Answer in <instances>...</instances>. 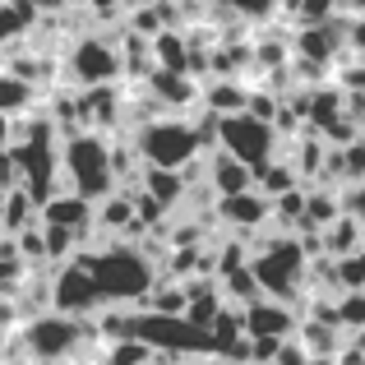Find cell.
Returning <instances> with one entry per match:
<instances>
[{
	"mask_svg": "<svg viewBox=\"0 0 365 365\" xmlns=\"http://www.w3.org/2000/svg\"><path fill=\"white\" fill-rule=\"evenodd\" d=\"M19 338H24V356L46 361V365H65L74 356V347L83 342V319L61 314V310H42V314L24 319Z\"/></svg>",
	"mask_w": 365,
	"mask_h": 365,
	"instance_id": "5b68a950",
	"label": "cell"
},
{
	"mask_svg": "<svg viewBox=\"0 0 365 365\" xmlns=\"http://www.w3.org/2000/svg\"><path fill=\"white\" fill-rule=\"evenodd\" d=\"M33 107V83L14 79V74L0 70V116H19V111Z\"/></svg>",
	"mask_w": 365,
	"mask_h": 365,
	"instance_id": "44dd1931",
	"label": "cell"
},
{
	"mask_svg": "<svg viewBox=\"0 0 365 365\" xmlns=\"http://www.w3.org/2000/svg\"><path fill=\"white\" fill-rule=\"evenodd\" d=\"M51 310L74 314V319H88V314L102 310L98 282H93V273H88L83 259L70 255L65 264H56V273H51Z\"/></svg>",
	"mask_w": 365,
	"mask_h": 365,
	"instance_id": "ba28073f",
	"label": "cell"
},
{
	"mask_svg": "<svg viewBox=\"0 0 365 365\" xmlns=\"http://www.w3.org/2000/svg\"><path fill=\"white\" fill-rule=\"evenodd\" d=\"M347 342H351V347H356L361 356H365V324H361V329H351V333H347Z\"/></svg>",
	"mask_w": 365,
	"mask_h": 365,
	"instance_id": "1f68e13d",
	"label": "cell"
},
{
	"mask_svg": "<svg viewBox=\"0 0 365 365\" xmlns=\"http://www.w3.org/2000/svg\"><path fill=\"white\" fill-rule=\"evenodd\" d=\"M74 79V88H98V83H120V51L116 42H107L102 33H88L70 46L65 56V83Z\"/></svg>",
	"mask_w": 365,
	"mask_h": 365,
	"instance_id": "52a82bcc",
	"label": "cell"
},
{
	"mask_svg": "<svg viewBox=\"0 0 365 365\" xmlns=\"http://www.w3.org/2000/svg\"><path fill=\"white\" fill-rule=\"evenodd\" d=\"M139 310H158V314H180L185 310V287H180V277H167L158 273V282L148 287V296H143Z\"/></svg>",
	"mask_w": 365,
	"mask_h": 365,
	"instance_id": "ac0fdd59",
	"label": "cell"
},
{
	"mask_svg": "<svg viewBox=\"0 0 365 365\" xmlns=\"http://www.w3.org/2000/svg\"><path fill=\"white\" fill-rule=\"evenodd\" d=\"M217 222L232 227L236 236H255L268 232V199L259 190H241V195H222L217 199Z\"/></svg>",
	"mask_w": 365,
	"mask_h": 365,
	"instance_id": "7c38bea8",
	"label": "cell"
},
{
	"mask_svg": "<svg viewBox=\"0 0 365 365\" xmlns=\"http://www.w3.org/2000/svg\"><path fill=\"white\" fill-rule=\"evenodd\" d=\"M333 273H338V287H342V292H365V245L351 250V255H338V259H333Z\"/></svg>",
	"mask_w": 365,
	"mask_h": 365,
	"instance_id": "7402d4cb",
	"label": "cell"
},
{
	"mask_svg": "<svg viewBox=\"0 0 365 365\" xmlns=\"http://www.w3.org/2000/svg\"><path fill=\"white\" fill-rule=\"evenodd\" d=\"M351 46H356V51H365V19H356V24H351Z\"/></svg>",
	"mask_w": 365,
	"mask_h": 365,
	"instance_id": "4dcf8cb0",
	"label": "cell"
},
{
	"mask_svg": "<svg viewBox=\"0 0 365 365\" xmlns=\"http://www.w3.org/2000/svg\"><path fill=\"white\" fill-rule=\"evenodd\" d=\"M245 93H250V83H241V79H217V83H208V88H199V107H208L222 120V116L245 111Z\"/></svg>",
	"mask_w": 365,
	"mask_h": 365,
	"instance_id": "2e32d148",
	"label": "cell"
},
{
	"mask_svg": "<svg viewBox=\"0 0 365 365\" xmlns=\"http://www.w3.org/2000/svg\"><path fill=\"white\" fill-rule=\"evenodd\" d=\"M361 139H365V134H361Z\"/></svg>",
	"mask_w": 365,
	"mask_h": 365,
	"instance_id": "d590c367",
	"label": "cell"
},
{
	"mask_svg": "<svg viewBox=\"0 0 365 365\" xmlns=\"http://www.w3.org/2000/svg\"><path fill=\"white\" fill-rule=\"evenodd\" d=\"M134 153H139L143 167H171V171H185L195 158H204V143H199L190 116H158L139 130H130Z\"/></svg>",
	"mask_w": 365,
	"mask_h": 365,
	"instance_id": "277c9868",
	"label": "cell"
},
{
	"mask_svg": "<svg viewBox=\"0 0 365 365\" xmlns=\"http://www.w3.org/2000/svg\"><path fill=\"white\" fill-rule=\"evenodd\" d=\"M37 217L51 222V227H70V232L79 236V245H83V241H88V232H93V199L74 195V190H56V195L37 208Z\"/></svg>",
	"mask_w": 365,
	"mask_h": 365,
	"instance_id": "4fadbf2b",
	"label": "cell"
},
{
	"mask_svg": "<svg viewBox=\"0 0 365 365\" xmlns=\"http://www.w3.org/2000/svg\"><path fill=\"white\" fill-rule=\"evenodd\" d=\"M333 314H338V324L342 329H361L365 324V292H338L333 296Z\"/></svg>",
	"mask_w": 365,
	"mask_h": 365,
	"instance_id": "cb8c5ba5",
	"label": "cell"
},
{
	"mask_svg": "<svg viewBox=\"0 0 365 365\" xmlns=\"http://www.w3.org/2000/svg\"><path fill=\"white\" fill-rule=\"evenodd\" d=\"M185 365H190V361H185Z\"/></svg>",
	"mask_w": 365,
	"mask_h": 365,
	"instance_id": "74e56055",
	"label": "cell"
},
{
	"mask_svg": "<svg viewBox=\"0 0 365 365\" xmlns=\"http://www.w3.org/2000/svg\"><path fill=\"white\" fill-rule=\"evenodd\" d=\"M338 5V14H347V19H365V0H333Z\"/></svg>",
	"mask_w": 365,
	"mask_h": 365,
	"instance_id": "f546056e",
	"label": "cell"
},
{
	"mask_svg": "<svg viewBox=\"0 0 365 365\" xmlns=\"http://www.w3.org/2000/svg\"><path fill=\"white\" fill-rule=\"evenodd\" d=\"M361 365H365V361H361Z\"/></svg>",
	"mask_w": 365,
	"mask_h": 365,
	"instance_id": "8d00e7d4",
	"label": "cell"
},
{
	"mask_svg": "<svg viewBox=\"0 0 365 365\" xmlns=\"http://www.w3.org/2000/svg\"><path fill=\"white\" fill-rule=\"evenodd\" d=\"M338 14V5L333 0H301V14H296V24H324V19Z\"/></svg>",
	"mask_w": 365,
	"mask_h": 365,
	"instance_id": "484cf974",
	"label": "cell"
},
{
	"mask_svg": "<svg viewBox=\"0 0 365 365\" xmlns=\"http://www.w3.org/2000/svg\"><path fill=\"white\" fill-rule=\"evenodd\" d=\"M277 130L268 120L250 116V111H236V116H222L217 120V148L232 153V158H241L250 171H259L264 162L277 158Z\"/></svg>",
	"mask_w": 365,
	"mask_h": 365,
	"instance_id": "8992f818",
	"label": "cell"
},
{
	"mask_svg": "<svg viewBox=\"0 0 365 365\" xmlns=\"http://www.w3.org/2000/svg\"><path fill=\"white\" fill-rule=\"evenodd\" d=\"M324 255L329 259H338V255H351V250H361L365 245V222L356 213H347V208H342L338 217H333L329 227H324Z\"/></svg>",
	"mask_w": 365,
	"mask_h": 365,
	"instance_id": "9a60e30c",
	"label": "cell"
},
{
	"mask_svg": "<svg viewBox=\"0 0 365 365\" xmlns=\"http://www.w3.org/2000/svg\"><path fill=\"white\" fill-rule=\"evenodd\" d=\"M74 107H79V130H98V134L125 130V93L116 88V83L79 88L74 93Z\"/></svg>",
	"mask_w": 365,
	"mask_h": 365,
	"instance_id": "9c48e42d",
	"label": "cell"
},
{
	"mask_svg": "<svg viewBox=\"0 0 365 365\" xmlns=\"http://www.w3.org/2000/svg\"><path fill=\"white\" fill-rule=\"evenodd\" d=\"M0 153H9V116H0Z\"/></svg>",
	"mask_w": 365,
	"mask_h": 365,
	"instance_id": "d6a6232c",
	"label": "cell"
},
{
	"mask_svg": "<svg viewBox=\"0 0 365 365\" xmlns=\"http://www.w3.org/2000/svg\"><path fill=\"white\" fill-rule=\"evenodd\" d=\"M213 5H222L232 19H241V24H250V19H268L273 14L277 0H213Z\"/></svg>",
	"mask_w": 365,
	"mask_h": 365,
	"instance_id": "d4e9b609",
	"label": "cell"
},
{
	"mask_svg": "<svg viewBox=\"0 0 365 365\" xmlns=\"http://www.w3.org/2000/svg\"><path fill=\"white\" fill-rule=\"evenodd\" d=\"M139 190L143 195H153L162 208H176L180 199H185V176L171 167H143L139 171Z\"/></svg>",
	"mask_w": 365,
	"mask_h": 365,
	"instance_id": "e0dca14e",
	"label": "cell"
},
{
	"mask_svg": "<svg viewBox=\"0 0 365 365\" xmlns=\"http://www.w3.org/2000/svg\"><path fill=\"white\" fill-rule=\"evenodd\" d=\"M273 365H310V351H305V347H301V342H296V338H287L282 347H277Z\"/></svg>",
	"mask_w": 365,
	"mask_h": 365,
	"instance_id": "4316f807",
	"label": "cell"
},
{
	"mask_svg": "<svg viewBox=\"0 0 365 365\" xmlns=\"http://www.w3.org/2000/svg\"><path fill=\"white\" fill-rule=\"evenodd\" d=\"M42 241H46V264H65V259L79 250V236H74L70 227H51V222H42Z\"/></svg>",
	"mask_w": 365,
	"mask_h": 365,
	"instance_id": "603a6c76",
	"label": "cell"
},
{
	"mask_svg": "<svg viewBox=\"0 0 365 365\" xmlns=\"http://www.w3.org/2000/svg\"><path fill=\"white\" fill-rule=\"evenodd\" d=\"M61 185L93 199V204L116 190L107 134H98V130H65L61 134Z\"/></svg>",
	"mask_w": 365,
	"mask_h": 365,
	"instance_id": "3957f363",
	"label": "cell"
},
{
	"mask_svg": "<svg viewBox=\"0 0 365 365\" xmlns=\"http://www.w3.org/2000/svg\"><path fill=\"white\" fill-rule=\"evenodd\" d=\"M143 88H148V98L162 107V116L167 111H195L199 107V83H195V74H176V70H158L153 65V74L143 79Z\"/></svg>",
	"mask_w": 365,
	"mask_h": 365,
	"instance_id": "8fae6325",
	"label": "cell"
},
{
	"mask_svg": "<svg viewBox=\"0 0 365 365\" xmlns=\"http://www.w3.org/2000/svg\"><path fill=\"white\" fill-rule=\"evenodd\" d=\"M241 319H245V338H292L296 333V305L255 296L250 305H241Z\"/></svg>",
	"mask_w": 365,
	"mask_h": 365,
	"instance_id": "30bf717a",
	"label": "cell"
},
{
	"mask_svg": "<svg viewBox=\"0 0 365 365\" xmlns=\"http://www.w3.org/2000/svg\"><path fill=\"white\" fill-rule=\"evenodd\" d=\"M98 365H158V351L139 338H120V342H107V347H102Z\"/></svg>",
	"mask_w": 365,
	"mask_h": 365,
	"instance_id": "d6986e66",
	"label": "cell"
},
{
	"mask_svg": "<svg viewBox=\"0 0 365 365\" xmlns=\"http://www.w3.org/2000/svg\"><path fill=\"white\" fill-rule=\"evenodd\" d=\"M74 259L88 264L102 305H143L148 287L158 282V268L143 255V245H125V241H107L102 250L83 245V250H74Z\"/></svg>",
	"mask_w": 365,
	"mask_h": 365,
	"instance_id": "6da1fadb",
	"label": "cell"
},
{
	"mask_svg": "<svg viewBox=\"0 0 365 365\" xmlns=\"http://www.w3.org/2000/svg\"><path fill=\"white\" fill-rule=\"evenodd\" d=\"M88 9H93V19H111V14H125V5H120V0H88Z\"/></svg>",
	"mask_w": 365,
	"mask_h": 365,
	"instance_id": "f1b7e54d",
	"label": "cell"
},
{
	"mask_svg": "<svg viewBox=\"0 0 365 365\" xmlns=\"http://www.w3.org/2000/svg\"><path fill=\"white\" fill-rule=\"evenodd\" d=\"M5 365H46V361H33V356H19V361H5Z\"/></svg>",
	"mask_w": 365,
	"mask_h": 365,
	"instance_id": "e575fe53",
	"label": "cell"
},
{
	"mask_svg": "<svg viewBox=\"0 0 365 365\" xmlns=\"http://www.w3.org/2000/svg\"><path fill=\"white\" fill-rule=\"evenodd\" d=\"M292 185H301V176H296V171H292V162H282V158L264 162V167L255 171V190H259L264 199L282 195V190H292Z\"/></svg>",
	"mask_w": 365,
	"mask_h": 365,
	"instance_id": "ffe728a7",
	"label": "cell"
},
{
	"mask_svg": "<svg viewBox=\"0 0 365 365\" xmlns=\"http://www.w3.org/2000/svg\"><path fill=\"white\" fill-rule=\"evenodd\" d=\"M204 180H208V190H213L217 199H222V195H241V190H255V171H250L241 158L222 153V148H213L204 158Z\"/></svg>",
	"mask_w": 365,
	"mask_h": 365,
	"instance_id": "5bb4252c",
	"label": "cell"
},
{
	"mask_svg": "<svg viewBox=\"0 0 365 365\" xmlns=\"http://www.w3.org/2000/svg\"><path fill=\"white\" fill-rule=\"evenodd\" d=\"M310 365H338V361H333V351H324V356H310Z\"/></svg>",
	"mask_w": 365,
	"mask_h": 365,
	"instance_id": "836d02e7",
	"label": "cell"
},
{
	"mask_svg": "<svg viewBox=\"0 0 365 365\" xmlns=\"http://www.w3.org/2000/svg\"><path fill=\"white\" fill-rule=\"evenodd\" d=\"M305 268H310V259L292 232H268L264 241L250 236V273L259 282V296L296 305L305 292Z\"/></svg>",
	"mask_w": 365,
	"mask_h": 365,
	"instance_id": "7a4b0ae2",
	"label": "cell"
},
{
	"mask_svg": "<svg viewBox=\"0 0 365 365\" xmlns=\"http://www.w3.org/2000/svg\"><path fill=\"white\" fill-rule=\"evenodd\" d=\"M342 208H347V213H356L361 222H365V180H361V185H351L347 195H342Z\"/></svg>",
	"mask_w": 365,
	"mask_h": 365,
	"instance_id": "83f0119b",
	"label": "cell"
}]
</instances>
